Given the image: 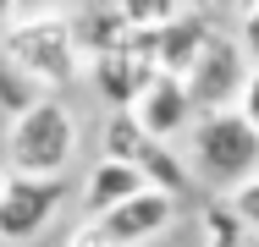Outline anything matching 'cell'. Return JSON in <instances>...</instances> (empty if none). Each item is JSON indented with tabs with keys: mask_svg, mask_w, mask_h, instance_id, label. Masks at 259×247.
<instances>
[{
	"mask_svg": "<svg viewBox=\"0 0 259 247\" xmlns=\"http://www.w3.org/2000/svg\"><path fill=\"white\" fill-rule=\"evenodd\" d=\"M237 39H243V55L254 60V72H259V0L243 11V28H237Z\"/></svg>",
	"mask_w": 259,
	"mask_h": 247,
	"instance_id": "4fadbf2b",
	"label": "cell"
},
{
	"mask_svg": "<svg viewBox=\"0 0 259 247\" xmlns=\"http://www.w3.org/2000/svg\"><path fill=\"white\" fill-rule=\"evenodd\" d=\"M171 214H177V198L149 187L144 198H133V203H121V209H110L105 220H94V231H100L110 247H144L149 236H160V231L171 225Z\"/></svg>",
	"mask_w": 259,
	"mask_h": 247,
	"instance_id": "52a82bcc",
	"label": "cell"
},
{
	"mask_svg": "<svg viewBox=\"0 0 259 247\" xmlns=\"http://www.w3.org/2000/svg\"><path fill=\"white\" fill-rule=\"evenodd\" d=\"M144 193H149L144 170L121 165V159H105V154H100V165H89V176H83V209H89V220H105L110 209H121V203H133Z\"/></svg>",
	"mask_w": 259,
	"mask_h": 247,
	"instance_id": "ba28073f",
	"label": "cell"
},
{
	"mask_svg": "<svg viewBox=\"0 0 259 247\" xmlns=\"http://www.w3.org/2000/svg\"><path fill=\"white\" fill-rule=\"evenodd\" d=\"M199 247H243V220L232 209V198H215L199 214Z\"/></svg>",
	"mask_w": 259,
	"mask_h": 247,
	"instance_id": "8fae6325",
	"label": "cell"
},
{
	"mask_svg": "<svg viewBox=\"0 0 259 247\" xmlns=\"http://www.w3.org/2000/svg\"><path fill=\"white\" fill-rule=\"evenodd\" d=\"M232 209H237L243 225H254V231H259V176H254V181H243V187L232 193Z\"/></svg>",
	"mask_w": 259,
	"mask_h": 247,
	"instance_id": "7c38bea8",
	"label": "cell"
},
{
	"mask_svg": "<svg viewBox=\"0 0 259 247\" xmlns=\"http://www.w3.org/2000/svg\"><path fill=\"white\" fill-rule=\"evenodd\" d=\"M248 55L232 44V39H209V49L193 60V72L182 77V88H188V99H193V115L204 121V115H226V110H237V99H243V88H248Z\"/></svg>",
	"mask_w": 259,
	"mask_h": 247,
	"instance_id": "277c9868",
	"label": "cell"
},
{
	"mask_svg": "<svg viewBox=\"0 0 259 247\" xmlns=\"http://www.w3.org/2000/svg\"><path fill=\"white\" fill-rule=\"evenodd\" d=\"M6 66L39 88H66L83 72L77 17L66 11H17L6 28Z\"/></svg>",
	"mask_w": 259,
	"mask_h": 247,
	"instance_id": "6da1fadb",
	"label": "cell"
},
{
	"mask_svg": "<svg viewBox=\"0 0 259 247\" xmlns=\"http://www.w3.org/2000/svg\"><path fill=\"white\" fill-rule=\"evenodd\" d=\"M6 187H11V176H6V170H0V198H6Z\"/></svg>",
	"mask_w": 259,
	"mask_h": 247,
	"instance_id": "2e32d148",
	"label": "cell"
},
{
	"mask_svg": "<svg viewBox=\"0 0 259 247\" xmlns=\"http://www.w3.org/2000/svg\"><path fill=\"white\" fill-rule=\"evenodd\" d=\"M66 198V181H28V176H11V187L0 198V242H33L50 214Z\"/></svg>",
	"mask_w": 259,
	"mask_h": 247,
	"instance_id": "8992f818",
	"label": "cell"
},
{
	"mask_svg": "<svg viewBox=\"0 0 259 247\" xmlns=\"http://www.w3.org/2000/svg\"><path fill=\"white\" fill-rule=\"evenodd\" d=\"M105 159L138 165V170H144V181H149L155 193L182 198L188 187H193V181H188V170H182V159H177L165 143H155L133 115H110V121H105Z\"/></svg>",
	"mask_w": 259,
	"mask_h": 247,
	"instance_id": "5b68a950",
	"label": "cell"
},
{
	"mask_svg": "<svg viewBox=\"0 0 259 247\" xmlns=\"http://www.w3.org/2000/svg\"><path fill=\"white\" fill-rule=\"evenodd\" d=\"M254 247H259V242H254Z\"/></svg>",
	"mask_w": 259,
	"mask_h": 247,
	"instance_id": "e0dca14e",
	"label": "cell"
},
{
	"mask_svg": "<svg viewBox=\"0 0 259 247\" xmlns=\"http://www.w3.org/2000/svg\"><path fill=\"white\" fill-rule=\"evenodd\" d=\"M66 247H110V242H105L100 231H94V225H77V231H72V242H66Z\"/></svg>",
	"mask_w": 259,
	"mask_h": 247,
	"instance_id": "9a60e30c",
	"label": "cell"
},
{
	"mask_svg": "<svg viewBox=\"0 0 259 247\" xmlns=\"http://www.w3.org/2000/svg\"><path fill=\"white\" fill-rule=\"evenodd\" d=\"M237 115L259 132V72H248V88H243V99H237Z\"/></svg>",
	"mask_w": 259,
	"mask_h": 247,
	"instance_id": "5bb4252c",
	"label": "cell"
},
{
	"mask_svg": "<svg viewBox=\"0 0 259 247\" xmlns=\"http://www.w3.org/2000/svg\"><path fill=\"white\" fill-rule=\"evenodd\" d=\"M193 165H199V176L209 187L237 193L243 181L259 176V132L237 110L204 115V121H193Z\"/></svg>",
	"mask_w": 259,
	"mask_h": 247,
	"instance_id": "3957f363",
	"label": "cell"
},
{
	"mask_svg": "<svg viewBox=\"0 0 259 247\" xmlns=\"http://www.w3.org/2000/svg\"><path fill=\"white\" fill-rule=\"evenodd\" d=\"M209 22L199 17V11H182L165 33H160V77H188L193 72V60L209 49Z\"/></svg>",
	"mask_w": 259,
	"mask_h": 247,
	"instance_id": "30bf717a",
	"label": "cell"
},
{
	"mask_svg": "<svg viewBox=\"0 0 259 247\" xmlns=\"http://www.w3.org/2000/svg\"><path fill=\"white\" fill-rule=\"evenodd\" d=\"M77 154V115L61 99H39L33 110L11 115L6 127V176L55 181Z\"/></svg>",
	"mask_w": 259,
	"mask_h": 247,
	"instance_id": "7a4b0ae2",
	"label": "cell"
},
{
	"mask_svg": "<svg viewBox=\"0 0 259 247\" xmlns=\"http://www.w3.org/2000/svg\"><path fill=\"white\" fill-rule=\"evenodd\" d=\"M133 121H138L155 143H165V138H177L182 127H193L199 115H193V99H188V88H182V77H155V88L138 99Z\"/></svg>",
	"mask_w": 259,
	"mask_h": 247,
	"instance_id": "9c48e42d",
	"label": "cell"
}]
</instances>
